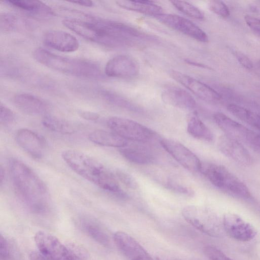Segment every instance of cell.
Returning <instances> with one entry per match:
<instances>
[{"label":"cell","instance_id":"obj_10","mask_svg":"<svg viewBox=\"0 0 260 260\" xmlns=\"http://www.w3.org/2000/svg\"><path fill=\"white\" fill-rule=\"evenodd\" d=\"M160 143L164 149L180 165L192 172H200L202 162L197 156L180 142L169 139H163Z\"/></svg>","mask_w":260,"mask_h":260},{"label":"cell","instance_id":"obj_30","mask_svg":"<svg viewBox=\"0 0 260 260\" xmlns=\"http://www.w3.org/2000/svg\"><path fill=\"white\" fill-rule=\"evenodd\" d=\"M172 5L184 14L196 19H204V13L197 7L187 2L178 0L170 1Z\"/></svg>","mask_w":260,"mask_h":260},{"label":"cell","instance_id":"obj_43","mask_svg":"<svg viewBox=\"0 0 260 260\" xmlns=\"http://www.w3.org/2000/svg\"><path fill=\"white\" fill-rule=\"evenodd\" d=\"M4 176H5V172L4 170H3V168L2 166H1L0 168V183L1 184H2L3 181L4 179Z\"/></svg>","mask_w":260,"mask_h":260},{"label":"cell","instance_id":"obj_9","mask_svg":"<svg viewBox=\"0 0 260 260\" xmlns=\"http://www.w3.org/2000/svg\"><path fill=\"white\" fill-rule=\"evenodd\" d=\"M34 240L39 253L47 260H75L67 247L56 237L48 233L37 232Z\"/></svg>","mask_w":260,"mask_h":260},{"label":"cell","instance_id":"obj_12","mask_svg":"<svg viewBox=\"0 0 260 260\" xmlns=\"http://www.w3.org/2000/svg\"><path fill=\"white\" fill-rule=\"evenodd\" d=\"M170 76L184 86L197 96L206 102H216L220 100V94L208 85L182 72L172 70Z\"/></svg>","mask_w":260,"mask_h":260},{"label":"cell","instance_id":"obj_32","mask_svg":"<svg viewBox=\"0 0 260 260\" xmlns=\"http://www.w3.org/2000/svg\"><path fill=\"white\" fill-rule=\"evenodd\" d=\"M208 7L212 12L223 18H226L230 15L229 8L222 1H211L208 3Z\"/></svg>","mask_w":260,"mask_h":260},{"label":"cell","instance_id":"obj_18","mask_svg":"<svg viewBox=\"0 0 260 260\" xmlns=\"http://www.w3.org/2000/svg\"><path fill=\"white\" fill-rule=\"evenodd\" d=\"M42 40L48 47L60 52H75L79 47L78 40L71 34L62 30L46 31L42 37Z\"/></svg>","mask_w":260,"mask_h":260},{"label":"cell","instance_id":"obj_26","mask_svg":"<svg viewBox=\"0 0 260 260\" xmlns=\"http://www.w3.org/2000/svg\"><path fill=\"white\" fill-rule=\"evenodd\" d=\"M227 109L238 119L260 131V113L234 104H229Z\"/></svg>","mask_w":260,"mask_h":260},{"label":"cell","instance_id":"obj_1","mask_svg":"<svg viewBox=\"0 0 260 260\" xmlns=\"http://www.w3.org/2000/svg\"><path fill=\"white\" fill-rule=\"evenodd\" d=\"M77 17L67 18L63 25L81 37L111 47L131 45L148 37L125 24L76 12Z\"/></svg>","mask_w":260,"mask_h":260},{"label":"cell","instance_id":"obj_38","mask_svg":"<svg viewBox=\"0 0 260 260\" xmlns=\"http://www.w3.org/2000/svg\"><path fill=\"white\" fill-rule=\"evenodd\" d=\"M244 20L247 25L255 32L260 35V19L246 15Z\"/></svg>","mask_w":260,"mask_h":260},{"label":"cell","instance_id":"obj_8","mask_svg":"<svg viewBox=\"0 0 260 260\" xmlns=\"http://www.w3.org/2000/svg\"><path fill=\"white\" fill-rule=\"evenodd\" d=\"M107 126L112 131L127 140L146 142L151 140L155 133L151 129L134 120L113 116L107 120Z\"/></svg>","mask_w":260,"mask_h":260},{"label":"cell","instance_id":"obj_15","mask_svg":"<svg viewBox=\"0 0 260 260\" xmlns=\"http://www.w3.org/2000/svg\"><path fill=\"white\" fill-rule=\"evenodd\" d=\"M105 71L109 77L129 78L135 77L139 73L140 67L137 61L132 57L119 55L107 62Z\"/></svg>","mask_w":260,"mask_h":260},{"label":"cell","instance_id":"obj_40","mask_svg":"<svg viewBox=\"0 0 260 260\" xmlns=\"http://www.w3.org/2000/svg\"><path fill=\"white\" fill-rule=\"evenodd\" d=\"M78 114L83 119L91 121L97 120L100 117L99 114L88 111L80 110Z\"/></svg>","mask_w":260,"mask_h":260},{"label":"cell","instance_id":"obj_7","mask_svg":"<svg viewBox=\"0 0 260 260\" xmlns=\"http://www.w3.org/2000/svg\"><path fill=\"white\" fill-rule=\"evenodd\" d=\"M214 119L225 135L250 146L260 149V133H256L225 114L217 112Z\"/></svg>","mask_w":260,"mask_h":260},{"label":"cell","instance_id":"obj_11","mask_svg":"<svg viewBox=\"0 0 260 260\" xmlns=\"http://www.w3.org/2000/svg\"><path fill=\"white\" fill-rule=\"evenodd\" d=\"M158 21L173 29L179 31L201 42L208 41L206 32L187 19L179 15L161 13L153 16Z\"/></svg>","mask_w":260,"mask_h":260},{"label":"cell","instance_id":"obj_42","mask_svg":"<svg viewBox=\"0 0 260 260\" xmlns=\"http://www.w3.org/2000/svg\"><path fill=\"white\" fill-rule=\"evenodd\" d=\"M30 260H47L39 252H31L29 254Z\"/></svg>","mask_w":260,"mask_h":260},{"label":"cell","instance_id":"obj_19","mask_svg":"<svg viewBox=\"0 0 260 260\" xmlns=\"http://www.w3.org/2000/svg\"><path fill=\"white\" fill-rule=\"evenodd\" d=\"M161 99L167 105L182 110H190L196 106L193 97L185 90L178 87H169L162 92Z\"/></svg>","mask_w":260,"mask_h":260},{"label":"cell","instance_id":"obj_44","mask_svg":"<svg viewBox=\"0 0 260 260\" xmlns=\"http://www.w3.org/2000/svg\"><path fill=\"white\" fill-rule=\"evenodd\" d=\"M158 260H172V259H160V258H159Z\"/></svg>","mask_w":260,"mask_h":260},{"label":"cell","instance_id":"obj_25","mask_svg":"<svg viewBox=\"0 0 260 260\" xmlns=\"http://www.w3.org/2000/svg\"><path fill=\"white\" fill-rule=\"evenodd\" d=\"M187 130L189 135L196 139L208 142L213 140L212 132L196 113L188 116Z\"/></svg>","mask_w":260,"mask_h":260},{"label":"cell","instance_id":"obj_4","mask_svg":"<svg viewBox=\"0 0 260 260\" xmlns=\"http://www.w3.org/2000/svg\"><path fill=\"white\" fill-rule=\"evenodd\" d=\"M32 56L45 66L72 76L98 79L102 75L100 67L91 61L60 56L42 48L35 49Z\"/></svg>","mask_w":260,"mask_h":260},{"label":"cell","instance_id":"obj_23","mask_svg":"<svg viewBox=\"0 0 260 260\" xmlns=\"http://www.w3.org/2000/svg\"><path fill=\"white\" fill-rule=\"evenodd\" d=\"M116 3L123 9L152 16L163 13L164 12L161 6L150 1L119 0L117 1Z\"/></svg>","mask_w":260,"mask_h":260},{"label":"cell","instance_id":"obj_36","mask_svg":"<svg viewBox=\"0 0 260 260\" xmlns=\"http://www.w3.org/2000/svg\"><path fill=\"white\" fill-rule=\"evenodd\" d=\"M11 247L7 239L2 234L0 237V259L8 260L11 257Z\"/></svg>","mask_w":260,"mask_h":260},{"label":"cell","instance_id":"obj_29","mask_svg":"<svg viewBox=\"0 0 260 260\" xmlns=\"http://www.w3.org/2000/svg\"><path fill=\"white\" fill-rule=\"evenodd\" d=\"M28 24L25 20L8 13H1L0 27L2 31L10 32L27 28Z\"/></svg>","mask_w":260,"mask_h":260},{"label":"cell","instance_id":"obj_3","mask_svg":"<svg viewBox=\"0 0 260 260\" xmlns=\"http://www.w3.org/2000/svg\"><path fill=\"white\" fill-rule=\"evenodd\" d=\"M61 157L76 173L101 188L117 196L125 197L113 175L93 157L76 150L62 152Z\"/></svg>","mask_w":260,"mask_h":260},{"label":"cell","instance_id":"obj_37","mask_svg":"<svg viewBox=\"0 0 260 260\" xmlns=\"http://www.w3.org/2000/svg\"><path fill=\"white\" fill-rule=\"evenodd\" d=\"M166 187L176 192L191 196L193 194V191L190 188L182 185L177 184L175 182H168L166 184Z\"/></svg>","mask_w":260,"mask_h":260},{"label":"cell","instance_id":"obj_17","mask_svg":"<svg viewBox=\"0 0 260 260\" xmlns=\"http://www.w3.org/2000/svg\"><path fill=\"white\" fill-rule=\"evenodd\" d=\"M15 139L19 146L32 157L39 159L44 155L45 142L36 132L27 128L20 129L16 133Z\"/></svg>","mask_w":260,"mask_h":260},{"label":"cell","instance_id":"obj_31","mask_svg":"<svg viewBox=\"0 0 260 260\" xmlns=\"http://www.w3.org/2000/svg\"><path fill=\"white\" fill-rule=\"evenodd\" d=\"M103 95L107 102L113 105L132 109V110L136 109V107L129 102L113 93L106 91L103 93Z\"/></svg>","mask_w":260,"mask_h":260},{"label":"cell","instance_id":"obj_34","mask_svg":"<svg viewBox=\"0 0 260 260\" xmlns=\"http://www.w3.org/2000/svg\"><path fill=\"white\" fill-rule=\"evenodd\" d=\"M116 175L118 179L127 187L132 189H136L138 188L139 185L137 181L128 173L122 170H117Z\"/></svg>","mask_w":260,"mask_h":260},{"label":"cell","instance_id":"obj_33","mask_svg":"<svg viewBox=\"0 0 260 260\" xmlns=\"http://www.w3.org/2000/svg\"><path fill=\"white\" fill-rule=\"evenodd\" d=\"M203 252L209 260H233L213 246L207 245L204 247Z\"/></svg>","mask_w":260,"mask_h":260},{"label":"cell","instance_id":"obj_5","mask_svg":"<svg viewBox=\"0 0 260 260\" xmlns=\"http://www.w3.org/2000/svg\"><path fill=\"white\" fill-rule=\"evenodd\" d=\"M216 187L240 199L251 196L246 185L224 167L215 164H202L201 171Z\"/></svg>","mask_w":260,"mask_h":260},{"label":"cell","instance_id":"obj_13","mask_svg":"<svg viewBox=\"0 0 260 260\" xmlns=\"http://www.w3.org/2000/svg\"><path fill=\"white\" fill-rule=\"evenodd\" d=\"M224 231L232 238L239 241L247 242L256 235L255 228L238 215L228 213L222 220Z\"/></svg>","mask_w":260,"mask_h":260},{"label":"cell","instance_id":"obj_28","mask_svg":"<svg viewBox=\"0 0 260 260\" xmlns=\"http://www.w3.org/2000/svg\"><path fill=\"white\" fill-rule=\"evenodd\" d=\"M42 123L48 129L58 133L71 134L75 131L74 126L68 121L51 115H44Z\"/></svg>","mask_w":260,"mask_h":260},{"label":"cell","instance_id":"obj_39","mask_svg":"<svg viewBox=\"0 0 260 260\" xmlns=\"http://www.w3.org/2000/svg\"><path fill=\"white\" fill-rule=\"evenodd\" d=\"M235 54L239 62L243 67L248 70H251L253 68L252 61L246 55L239 51H236Z\"/></svg>","mask_w":260,"mask_h":260},{"label":"cell","instance_id":"obj_16","mask_svg":"<svg viewBox=\"0 0 260 260\" xmlns=\"http://www.w3.org/2000/svg\"><path fill=\"white\" fill-rule=\"evenodd\" d=\"M217 145L221 153L236 162L243 166L252 164V156L241 142L224 135L219 138Z\"/></svg>","mask_w":260,"mask_h":260},{"label":"cell","instance_id":"obj_14","mask_svg":"<svg viewBox=\"0 0 260 260\" xmlns=\"http://www.w3.org/2000/svg\"><path fill=\"white\" fill-rule=\"evenodd\" d=\"M114 242L128 260H154L145 249L127 233L118 231L113 235Z\"/></svg>","mask_w":260,"mask_h":260},{"label":"cell","instance_id":"obj_20","mask_svg":"<svg viewBox=\"0 0 260 260\" xmlns=\"http://www.w3.org/2000/svg\"><path fill=\"white\" fill-rule=\"evenodd\" d=\"M16 107L25 114L30 115L45 114L49 109L48 103L34 94L20 93L14 97Z\"/></svg>","mask_w":260,"mask_h":260},{"label":"cell","instance_id":"obj_2","mask_svg":"<svg viewBox=\"0 0 260 260\" xmlns=\"http://www.w3.org/2000/svg\"><path fill=\"white\" fill-rule=\"evenodd\" d=\"M9 167L13 186L17 196L32 212H47L49 204L47 188L41 179L27 165L12 158Z\"/></svg>","mask_w":260,"mask_h":260},{"label":"cell","instance_id":"obj_22","mask_svg":"<svg viewBox=\"0 0 260 260\" xmlns=\"http://www.w3.org/2000/svg\"><path fill=\"white\" fill-rule=\"evenodd\" d=\"M5 2L32 15L43 17L53 16L55 15L51 8L40 1L8 0Z\"/></svg>","mask_w":260,"mask_h":260},{"label":"cell","instance_id":"obj_6","mask_svg":"<svg viewBox=\"0 0 260 260\" xmlns=\"http://www.w3.org/2000/svg\"><path fill=\"white\" fill-rule=\"evenodd\" d=\"M184 219L200 232L212 237L222 235L223 224L213 214L194 205L187 206L182 211Z\"/></svg>","mask_w":260,"mask_h":260},{"label":"cell","instance_id":"obj_41","mask_svg":"<svg viewBox=\"0 0 260 260\" xmlns=\"http://www.w3.org/2000/svg\"><path fill=\"white\" fill-rule=\"evenodd\" d=\"M69 2L84 7H90L93 5V2L92 1L88 0L70 1Z\"/></svg>","mask_w":260,"mask_h":260},{"label":"cell","instance_id":"obj_27","mask_svg":"<svg viewBox=\"0 0 260 260\" xmlns=\"http://www.w3.org/2000/svg\"><path fill=\"white\" fill-rule=\"evenodd\" d=\"M121 155L127 160L139 165L151 163L153 157L150 153L142 148L123 147L119 149Z\"/></svg>","mask_w":260,"mask_h":260},{"label":"cell","instance_id":"obj_21","mask_svg":"<svg viewBox=\"0 0 260 260\" xmlns=\"http://www.w3.org/2000/svg\"><path fill=\"white\" fill-rule=\"evenodd\" d=\"M78 222L82 230L92 239L104 246L109 244V236L98 221L88 216H83L79 218Z\"/></svg>","mask_w":260,"mask_h":260},{"label":"cell","instance_id":"obj_24","mask_svg":"<svg viewBox=\"0 0 260 260\" xmlns=\"http://www.w3.org/2000/svg\"><path fill=\"white\" fill-rule=\"evenodd\" d=\"M89 140L97 145L121 148L127 146V140L113 131L95 130L88 135Z\"/></svg>","mask_w":260,"mask_h":260},{"label":"cell","instance_id":"obj_45","mask_svg":"<svg viewBox=\"0 0 260 260\" xmlns=\"http://www.w3.org/2000/svg\"><path fill=\"white\" fill-rule=\"evenodd\" d=\"M259 67H260V60L259 61Z\"/></svg>","mask_w":260,"mask_h":260},{"label":"cell","instance_id":"obj_35","mask_svg":"<svg viewBox=\"0 0 260 260\" xmlns=\"http://www.w3.org/2000/svg\"><path fill=\"white\" fill-rule=\"evenodd\" d=\"M15 119V114L13 112L6 106L5 105L1 103L0 105V122L1 124L6 125L10 124Z\"/></svg>","mask_w":260,"mask_h":260}]
</instances>
